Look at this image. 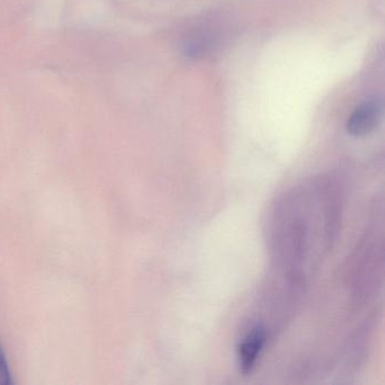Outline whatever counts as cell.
Listing matches in <instances>:
<instances>
[{"label":"cell","mask_w":385,"mask_h":385,"mask_svg":"<svg viewBox=\"0 0 385 385\" xmlns=\"http://www.w3.org/2000/svg\"><path fill=\"white\" fill-rule=\"evenodd\" d=\"M265 339L267 335L265 328L258 326L241 341L238 349V362L244 374L250 373L257 364L258 358L265 347Z\"/></svg>","instance_id":"6da1fadb"},{"label":"cell","mask_w":385,"mask_h":385,"mask_svg":"<svg viewBox=\"0 0 385 385\" xmlns=\"http://www.w3.org/2000/svg\"><path fill=\"white\" fill-rule=\"evenodd\" d=\"M381 106L377 102H366L352 112L347 123L349 134L362 137L377 128L380 120Z\"/></svg>","instance_id":"7a4b0ae2"},{"label":"cell","mask_w":385,"mask_h":385,"mask_svg":"<svg viewBox=\"0 0 385 385\" xmlns=\"http://www.w3.org/2000/svg\"><path fill=\"white\" fill-rule=\"evenodd\" d=\"M0 383L1 384H8V383H11L8 364H7V360H6L1 345H0Z\"/></svg>","instance_id":"3957f363"}]
</instances>
